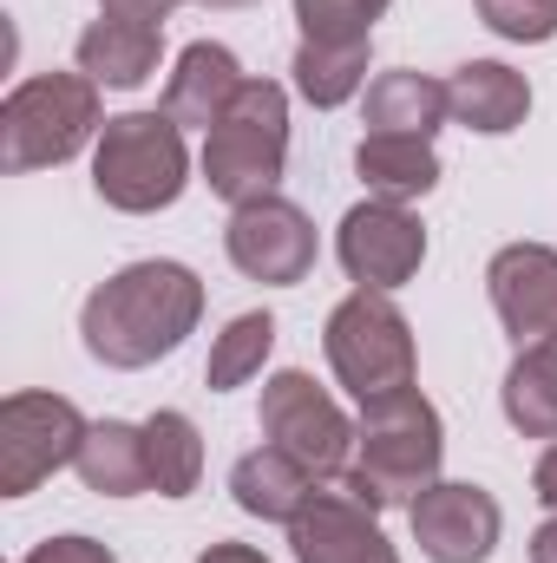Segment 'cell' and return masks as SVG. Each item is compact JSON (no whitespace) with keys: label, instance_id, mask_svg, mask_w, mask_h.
Listing matches in <instances>:
<instances>
[{"label":"cell","instance_id":"obj_11","mask_svg":"<svg viewBox=\"0 0 557 563\" xmlns=\"http://www.w3.org/2000/svg\"><path fill=\"white\" fill-rule=\"evenodd\" d=\"M407 518H414V544L426 563H485L499 551V531H505L499 498L485 485H472V478L426 485L407 505Z\"/></svg>","mask_w":557,"mask_h":563},{"label":"cell","instance_id":"obj_9","mask_svg":"<svg viewBox=\"0 0 557 563\" xmlns=\"http://www.w3.org/2000/svg\"><path fill=\"white\" fill-rule=\"evenodd\" d=\"M223 250H230L237 276L270 282V288H295V282H308L315 256H321L308 210L288 203V197H276V190L256 197V203H237V210H230Z\"/></svg>","mask_w":557,"mask_h":563},{"label":"cell","instance_id":"obj_16","mask_svg":"<svg viewBox=\"0 0 557 563\" xmlns=\"http://www.w3.org/2000/svg\"><path fill=\"white\" fill-rule=\"evenodd\" d=\"M164 59V26H139V20H119V13H99L86 33H79V73L112 86V92H132L157 73Z\"/></svg>","mask_w":557,"mask_h":563},{"label":"cell","instance_id":"obj_3","mask_svg":"<svg viewBox=\"0 0 557 563\" xmlns=\"http://www.w3.org/2000/svg\"><path fill=\"white\" fill-rule=\"evenodd\" d=\"M99 132H106L99 79L33 73L0 106V170L26 177V170H46V164H73L86 144H99Z\"/></svg>","mask_w":557,"mask_h":563},{"label":"cell","instance_id":"obj_10","mask_svg":"<svg viewBox=\"0 0 557 563\" xmlns=\"http://www.w3.org/2000/svg\"><path fill=\"white\" fill-rule=\"evenodd\" d=\"M335 256H341V269H348L354 288L394 295V288H407V282L419 276V263H426V223H419L407 203L368 197V203H354V210L341 217Z\"/></svg>","mask_w":557,"mask_h":563},{"label":"cell","instance_id":"obj_18","mask_svg":"<svg viewBox=\"0 0 557 563\" xmlns=\"http://www.w3.org/2000/svg\"><path fill=\"white\" fill-rule=\"evenodd\" d=\"M354 177L368 184V197H387V203H414L426 197L446 170H439V151L433 139H394V132H368L354 144Z\"/></svg>","mask_w":557,"mask_h":563},{"label":"cell","instance_id":"obj_27","mask_svg":"<svg viewBox=\"0 0 557 563\" xmlns=\"http://www.w3.org/2000/svg\"><path fill=\"white\" fill-rule=\"evenodd\" d=\"M26 563H119L112 558V544H99V538H46V544H33Z\"/></svg>","mask_w":557,"mask_h":563},{"label":"cell","instance_id":"obj_2","mask_svg":"<svg viewBox=\"0 0 557 563\" xmlns=\"http://www.w3.org/2000/svg\"><path fill=\"white\" fill-rule=\"evenodd\" d=\"M439 459H446V426L439 407L401 387V394H381L361 407L354 420V465H348V492L368 505V511H394V505H414L426 485H439Z\"/></svg>","mask_w":557,"mask_h":563},{"label":"cell","instance_id":"obj_19","mask_svg":"<svg viewBox=\"0 0 557 563\" xmlns=\"http://www.w3.org/2000/svg\"><path fill=\"white\" fill-rule=\"evenodd\" d=\"M86 492L99 498H139L151 492V459H144V426H125V420H92L86 445H79V465Z\"/></svg>","mask_w":557,"mask_h":563},{"label":"cell","instance_id":"obj_15","mask_svg":"<svg viewBox=\"0 0 557 563\" xmlns=\"http://www.w3.org/2000/svg\"><path fill=\"white\" fill-rule=\"evenodd\" d=\"M446 106H452V119H459L466 132L505 139V132H518L525 112H532V79L512 73L505 59H466V66H452V79H446Z\"/></svg>","mask_w":557,"mask_h":563},{"label":"cell","instance_id":"obj_4","mask_svg":"<svg viewBox=\"0 0 557 563\" xmlns=\"http://www.w3.org/2000/svg\"><path fill=\"white\" fill-rule=\"evenodd\" d=\"M190 184V144L184 125L164 112H119L106 119V132L92 144V190L125 210V217H151L171 210Z\"/></svg>","mask_w":557,"mask_h":563},{"label":"cell","instance_id":"obj_22","mask_svg":"<svg viewBox=\"0 0 557 563\" xmlns=\"http://www.w3.org/2000/svg\"><path fill=\"white\" fill-rule=\"evenodd\" d=\"M144 459H151V492L157 498H190L204 478V432L190 413L157 407L144 420Z\"/></svg>","mask_w":557,"mask_h":563},{"label":"cell","instance_id":"obj_32","mask_svg":"<svg viewBox=\"0 0 557 563\" xmlns=\"http://www.w3.org/2000/svg\"><path fill=\"white\" fill-rule=\"evenodd\" d=\"M197 7H217V13H237V7H256V0H197Z\"/></svg>","mask_w":557,"mask_h":563},{"label":"cell","instance_id":"obj_25","mask_svg":"<svg viewBox=\"0 0 557 563\" xmlns=\"http://www.w3.org/2000/svg\"><path fill=\"white\" fill-rule=\"evenodd\" d=\"M394 0H295V26L315 46H361V40H374V20Z\"/></svg>","mask_w":557,"mask_h":563},{"label":"cell","instance_id":"obj_7","mask_svg":"<svg viewBox=\"0 0 557 563\" xmlns=\"http://www.w3.org/2000/svg\"><path fill=\"white\" fill-rule=\"evenodd\" d=\"M263 439L282 445L295 465H308L315 485L348 478V465H354V420L302 367H282V374L263 380Z\"/></svg>","mask_w":557,"mask_h":563},{"label":"cell","instance_id":"obj_23","mask_svg":"<svg viewBox=\"0 0 557 563\" xmlns=\"http://www.w3.org/2000/svg\"><path fill=\"white\" fill-rule=\"evenodd\" d=\"M368 46L374 40H361V46H315V40H302L295 46V92L315 106V112H335V106H348L361 86H368Z\"/></svg>","mask_w":557,"mask_h":563},{"label":"cell","instance_id":"obj_14","mask_svg":"<svg viewBox=\"0 0 557 563\" xmlns=\"http://www.w3.org/2000/svg\"><path fill=\"white\" fill-rule=\"evenodd\" d=\"M243 66H237V53L230 46H217V40H190L184 53H177V73L164 79V119H177L184 132H210L223 112H230V99L243 92Z\"/></svg>","mask_w":557,"mask_h":563},{"label":"cell","instance_id":"obj_20","mask_svg":"<svg viewBox=\"0 0 557 563\" xmlns=\"http://www.w3.org/2000/svg\"><path fill=\"white\" fill-rule=\"evenodd\" d=\"M446 119H452V106H446V86H439V79H426V73H414V66H401V73H381V79L368 86V132H394V139H433Z\"/></svg>","mask_w":557,"mask_h":563},{"label":"cell","instance_id":"obj_1","mask_svg":"<svg viewBox=\"0 0 557 563\" xmlns=\"http://www.w3.org/2000/svg\"><path fill=\"white\" fill-rule=\"evenodd\" d=\"M204 321V282L197 269L171 263V256H151V263H125L119 276H106L86 308H79V341L99 367H119V374H139L171 361Z\"/></svg>","mask_w":557,"mask_h":563},{"label":"cell","instance_id":"obj_12","mask_svg":"<svg viewBox=\"0 0 557 563\" xmlns=\"http://www.w3.org/2000/svg\"><path fill=\"white\" fill-rule=\"evenodd\" d=\"M485 295H492L499 328L518 347L551 341L557 334V250L551 243H505L485 263Z\"/></svg>","mask_w":557,"mask_h":563},{"label":"cell","instance_id":"obj_29","mask_svg":"<svg viewBox=\"0 0 557 563\" xmlns=\"http://www.w3.org/2000/svg\"><path fill=\"white\" fill-rule=\"evenodd\" d=\"M532 492H538L545 511H557V439L538 452V465H532Z\"/></svg>","mask_w":557,"mask_h":563},{"label":"cell","instance_id":"obj_24","mask_svg":"<svg viewBox=\"0 0 557 563\" xmlns=\"http://www.w3.org/2000/svg\"><path fill=\"white\" fill-rule=\"evenodd\" d=\"M270 347H276V314H263V308L237 314V321L210 341L204 387H210V394H230V387L256 380V374H263V361H270Z\"/></svg>","mask_w":557,"mask_h":563},{"label":"cell","instance_id":"obj_31","mask_svg":"<svg viewBox=\"0 0 557 563\" xmlns=\"http://www.w3.org/2000/svg\"><path fill=\"white\" fill-rule=\"evenodd\" d=\"M532 563H557V511L532 531Z\"/></svg>","mask_w":557,"mask_h":563},{"label":"cell","instance_id":"obj_26","mask_svg":"<svg viewBox=\"0 0 557 563\" xmlns=\"http://www.w3.org/2000/svg\"><path fill=\"white\" fill-rule=\"evenodd\" d=\"M479 20L499 40H518V46L557 40V0H479Z\"/></svg>","mask_w":557,"mask_h":563},{"label":"cell","instance_id":"obj_21","mask_svg":"<svg viewBox=\"0 0 557 563\" xmlns=\"http://www.w3.org/2000/svg\"><path fill=\"white\" fill-rule=\"evenodd\" d=\"M499 407H505L512 432H525V439H557V334L518 347V361L505 367Z\"/></svg>","mask_w":557,"mask_h":563},{"label":"cell","instance_id":"obj_13","mask_svg":"<svg viewBox=\"0 0 557 563\" xmlns=\"http://www.w3.org/2000/svg\"><path fill=\"white\" fill-rule=\"evenodd\" d=\"M295 563H401V551L381 531V511H368L354 492H321L295 511L288 525Z\"/></svg>","mask_w":557,"mask_h":563},{"label":"cell","instance_id":"obj_8","mask_svg":"<svg viewBox=\"0 0 557 563\" xmlns=\"http://www.w3.org/2000/svg\"><path fill=\"white\" fill-rule=\"evenodd\" d=\"M92 420L66 394H7L0 400V498L40 492L59 465H79Z\"/></svg>","mask_w":557,"mask_h":563},{"label":"cell","instance_id":"obj_6","mask_svg":"<svg viewBox=\"0 0 557 563\" xmlns=\"http://www.w3.org/2000/svg\"><path fill=\"white\" fill-rule=\"evenodd\" d=\"M321 347H328V367L335 380L368 407L381 394H401L414 387V328L407 314L394 308V295L381 288H354L335 301L328 328H321Z\"/></svg>","mask_w":557,"mask_h":563},{"label":"cell","instance_id":"obj_17","mask_svg":"<svg viewBox=\"0 0 557 563\" xmlns=\"http://www.w3.org/2000/svg\"><path fill=\"white\" fill-rule=\"evenodd\" d=\"M230 498H237V511H250L263 525H295V511L315 498V478H308V465H295L282 445L263 439L256 452H243L230 465Z\"/></svg>","mask_w":557,"mask_h":563},{"label":"cell","instance_id":"obj_30","mask_svg":"<svg viewBox=\"0 0 557 563\" xmlns=\"http://www.w3.org/2000/svg\"><path fill=\"white\" fill-rule=\"evenodd\" d=\"M197 563H270L256 544H204V558Z\"/></svg>","mask_w":557,"mask_h":563},{"label":"cell","instance_id":"obj_5","mask_svg":"<svg viewBox=\"0 0 557 563\" xmlns=\"http://www.w3.org/2000/svg\"><path fill=\"white\" fill-rule=\"evenodd\" d=\"M282 164H288V92L276 79H243L230 112L204 132V184L237 210L276 190Z\"/></svg>","mask_w":557,"mask_h":563},{"label":"cell","instance_id":"obj_28","mask_svg":"<svg viewBox=\"0 0 557 563\" xmlns=\"http://www.w3.org/2000/svg\"><path fill=\"white\" fill-rule=\"evenodd\" d=\"M184 0H99V13H119V20H139V26H164Z\"/></svg>","mask_w":557,"mask_h":563}]
</instances>
